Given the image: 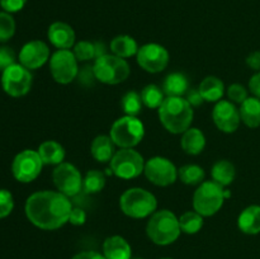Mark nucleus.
I'll return each instance as SVG.
<instances>
[{
  "label": "nucleus",
  "mask_w": 260,
  "mask_h": 259,
  "mask_svg": "<svg viewBox=\"0 0 260 259\" xmlns=\"http://www.w3.org/2000/svg\"><path fill=\"white\" fill-rule=\"evenodd\" d=\"M73 205L69 197L53 190H40L25 201V216L38 229L56 230L69 222Z\"/></svg>",
  "instance_id": "obj_1"
},
{
  "label": "nucleus",
  "mask_w": 260,
  "mask_h": 259,
  "mask_svg": "<svg viewBox=\"0 0 260 259\" xmlns=\"http://www.w3.org/2000/svg\"><path fill=\"white\" fill-rule=\"evenodd\" d=\"M192 106L182 96H167L159 107V118L162 126L172 134H184L193 121Z\"/></svg>",
  "instance_id": "obj_2"
},
{
  "label": "nucleus",
  "mask_w": 260,
  "mask_h": 259,
  "mask_svg": "<svg viewBox=\"0 0 260 259\" xmlns=\"http://www.w3.org/2000/svg\"><path fill=\"white\" fill-rule=\"evenodd\" d=\"M179 218L169 210L154 212L146 225V234L156 245H169L179 238Z\"/></svg>",
  "instance_id": "obj_3"
},
{
  "label": "nucleus",
  "mask_w": 260,
  "mask_h": 259,
  "mask_svg": "<svg viewBox=\"0 0 260 259\" xmlns=\"http://www.w3.org/2000/svg\"><path fill=\"white\" fill-rule=\"evenodd\" d=\"M122 212L132 218H145L156 211L157 201L155 196L144 188H129L119 198Z\"/></svg>",
  "instance_id": "obj_4"
},
{
  "label": "nucleus",
  "mask_w": 260,
  "mask_h": 259,
  "mask_svg": "<svg viewBox=\"0 0 260 259\" xmlns=\"http://www.w3.org/2000/svg\"><path fill=\"white\" fill-rule=\"evenodd\" d=\"M93 71L95 79L101 83L116 85V84L123 83L128 78L131 69L124 58L107 53L94 60Z\"/></svg>",
  "instance_id": "obj_5"
},
{
  "label": "nucleus",
  "mask_w": 260,
  "mask_h": 259,
  "mask_svg": "<svg viewBox=\"0 0 260 259\" xmlns=\"http://www.w3.org/2000/svg\"><path fill=\"white\" fill-rule=\"evenodd\" d=\"M225 196H223L222 185L216 183L215 180L201 183L200 187L193 196V207L196 212L202 215L203 217L213 216L222 207Z\"/></svg>",
  "instance_id": "obj_6"
},
{
  "label": "nucleus",
  "mask_w": 260,
  "mask_h": 259,
  "mask_svg": "<svg viewBox=\"0 0 260 259\" xmlns=\"http://www.w3.org/2000/svg\"><path fill=\"white\" fill-rule=\"evenodd\" d=\"M144 123L137 117L124 116L117 119L111 128V139L121 149H132L142 141Z\"/></svg>",
  "instance_id": "obj_7"
},
{
  "label": "nucleus",
  "mask_w": 260,
  "mask_h": 259,
  "mask_svg": "<svg viewBox=\"0 0 260 259\" xmlns=\"http://www.w3.org/2000/svg\"><path fill=\"white\" fill-rule=\"evenodd\" d=\"M145 169V160L134 149H121L116 151L111 160V170L122 179H134L141 175Z\"/></svg>",
  "instance_id": "obj_8"
},
{
  "label": "nucleus",
  "mask_w": 260,
  "mask_h": 259,
  "mask_svg": "<svg viewBox=\"0 0 260 259\" xmlns=\"http://www.w3.org/2000/svg\"><path fill=\"white\" fill-rule=\"evenodd\" d=\"M2 86L8 95L19 98L30 90L32 74L20 63H14L3 71Z\"/></svg>",
  "instance_id": "obj_9"
},
{
  "label": "nucleus",
  "mask_w": 260,
  "mask_h": 259,
  "mask_svg": "<svg viewBox=\"0 0 260 259\" xmlns=\"http://www.w3.org/2000/svg\"><path fill=\"white\" fill-rule=\"evenodd\" d=\"M50 71L58 84H70L78 78L79 66L74 52L70 50H57L50 58Z\"/></svg>",
  "instance_id": "obj_10"
},
{
  "label": "nucleus",
  "mask_w": 260,
  "mask_h": 259,
  "mask_svg": "<svg viewBox=\"0 0 260 259\" xmlns=\"http://www.w3.org/2000/svg\"><path fill=\"white\" fill-rule=\"evenodd\" d=\"M43 161L38 151L23 150L17 154L12 164V172L15 179L22 183H29L35 180L42 172Z\"/></svg>",
  "instance_id": "obj_11"
},
{
  "label": "nucleus",
  "mask_w": 260,
  "mask_h": 259,
  "mask_svg": "<svg viewBox=\"0 0 260 259\" xmlns=\"http://www.w3.org/2000/svg\"><path fill=\"white\" fill-rule=\"evenodd\" d=\"M52 179L56 188L66 197H74L83 189V178L78 168L70 163H61L55 168Z\"/></svg>",
  "instance_id": "obj_12"
},
{
  "label": "nucleus",
  "mask_w": 260,
  "mask_h": 259,
  "mask_svg": "<svg viewBox=\"0 0 260 259\" xmlns=\"http://www.w3.org/2000/svg\"><path fill=\"white\" fill-rule=\"evenodd\" d=\"M145 175L155 185L167 187L173 184L178 178V170L169 159L154 156L145 163Z\"/></svg>",
  "instance_id": "obj_13"
},
{
  "label": "nucleus",
  "mask_w": 260,
  "mask_h": 259,
  "mask_svg": "<svg viewBox=\"0 0 260 259\" xmlns=\"http://www.w3.org/2000/svg\"><path fill=\"white\" fill-rule=\"evenodd\" d=\"M136 57L141 69L151 74L165 70L169 63V52L164 46L157 43H147L140 47Z\"/></svg>",
  "instance_id": "obj_14"
},
{
  "label": "nucleus",
  "mask_w": 260,
  "mask_h": 259,
  "mask_svg": "<svg viewBox=\"0 0 260 259\" xmlns=\"http://www.w3.org/2000/svg\"><path fill=\"white\" fill-rule=\"evenodd\" d=\"M212 118L220 131L226 134H233L239 128L241 122L240 112L233 102L220 101L215 106L212 112Z\"/></svg>",
  "instance_id": "obj_15"
},
{
  "label": "nucleus",
  "mask_w": 260,
  "mask_h": 259,
  "mask_svg": "<svg viewBox=\"0 0 260 259\" xmlns=\"http://www.w3.org/2000/svg\"><path fill=\"white\" fill-rule=\"evenodd\" d=\"M50 58V48L42 41H30L19 52V63L28 70H36L45 65Z\"/></svg>",
  "instance_id": "obj_16"
},
{
  "label": "nucleus",
  "mask_w": 260,
  "mask_h": 259,
  "mask_svg": "<svg viewBox=\"0 0 260 259\" xmlns=\"http://www.w3.org/2000/svg\"><path fill=\"white\" fill-rule=\"evenodd\" d=\"M47 37L58 50H69L75 43V32L73 27L65 22L52 23L48 28Z\"/></svg>",
  "instance_id": "obj_17"
},
{
  "label": "nucleus",
  "mask_w": 260,
  "mask_h": 259,
  "mask_svg": "<svg viewBox=\"0 0 260 259\" xmlns=\"http://www.w3.org/2000/svg\"><path fill=\"white\" fill-rule=\"evenodd\" d=\"M103 255L107 259H131L132 250L126 239L113 235L104 240Z\"/></svg>",
  "instance_id": "obj_18"
},
{
  "label": "nucleus",
  "mask_w": 260,
  "mask_h": 259,
  "mask_svg": "<svg viewBox=\"0 0 260 259\" xmlns=\"http://www.w3.org/2000/svg\"><path fill=\"white\" fill-rule=\"evenodd\" d=\"M238 226L240 231L248 235L260 233V206L251 205L239 215Z\"/></svg>",
  "instance_id": "obj_19"
},
{
  "label": "nucleus",
  "mask_w": 260,
  "mask_h": 259,
  "mask_svg": "<svg viewBox=\"0 0 260 259\" xmlns=\"http://www.w3.org/2000/svg\"><path fill=\"white\" fill-rule=\"evenodd\" d=\"M114 146H116V144L111 139V136L101 135V136H96L91 142L90 152L96 161L108 163L111 161L113 155L116 154Z\"/></svg>",
  "instance_id": "obj_20"
},
{
  "label": "nucleus",
  "mask_w": 260,
  "mask_h": 259,
  "mask_svg": "<svg viewBox=\"0 0 260 259\" xmlns=\"http://www.w3.org/2000/svg\"><path fill=\"white\" fill-rule=\"evenodd\" d=\"M38 154L46 165H58L65 159V149L58 142L48 140L42 142L38 147Z\"/></svg>",
  "instance_id": "obj_21"
},
{
  "label": "nucleus",
  "mask_w": 260,
  "mask_h": 259,
  "mask_svg": "<svg viewBox=\"0 0 260 259\" xmlns=\"http://www.w3.org/2000/svg\"><path fill=\"white\" fill-rule=\"evenodd\" d=\"M189 89V81L183 73H172L162 83V91L167 96H182Z\"/></svg>",
  "instance_id": "obj_22"
},
{
  "label": "nucleus",
  "mask_w": 260,
  "mask_h": 259,
  "mask_svg": "<svg viewBox=\"0 0 260 259\" xmlns=\"http://www.w3.org/2000/svg\"><path fill=\"white\" fill-rule=\"evenodd\" d=\"M241 121L250 128H256L260 126V99L256 96H249L245 102L241 103L240 109Z\"/></svg>",
  "instance_id": "obj_23"
},
{
  "label": "nucleus",
  "mask_w": 260,
  "mask_h": 259,
  "mask_svg": "<svg viewBox=\"0 0 260 259\" xmlns=\"http://www.w3.org/2000/svg\"><path fill=\"white\" fill-rule=\"evenodd\" d=\"M182 149L189 155H198L203 151L206 146V137L203 132L198 128H188L183 134Z\"/></svg>",
  "instance_id": "obj_24"
},
{
  "label": "nucleus",
  "mask_w": 260,
  "mask_h": 259,
  "mask_svg": "<svg viewBox=\"0 0 260 259\" xmlns=\"http://www.w3.org/2000/svg\"><path fill=\"white\" fill-rule=\"evenodd\" d=\"M200 91L206 102H220L225 93L222 80L216 76H207L200 84Z\"/></svg>",
  "instance_id": "obj_25"
},
{
  "label": "nucleus",
  "mask_w": 260,
  "mask_h": 259,
  "mask_svg": "<svg viewBox=\"0 0 260 259\" xmlns=\"http://www.w3.org/2000/svg\"><path fill=\"white\" fill-rule=\"evenodd\" d=\"M111 51L113 52V55L118 56V57L127 58L134 55H137L139 46H137V42L131 36L121 35L112 40Z\"/></svg>",
  "instance_id": "obj_26"
},
{
  "label": "nucleus",
  "mask_w": 260,
  "mask_h": 259,
  "mask_svg": "<svg viewBox=\"0 0 260 259\" xmlns=\"http://www.w3.org/2000/svg\"><path fill=\"white\" fill-rule=\"evenodd\" d=\"M211 175L216 183L225 187V185H230L234 182L236 170L233 163L229 161V160H218L212 167Z\"/></svg>",
  "instance_id": "obj_27"
},
{
  "label": "nucleus",
  "mask_w": 260,
  "mask_h": 259,
  "mask_svg": "<svg viewBox=\"0 0 260 259\" xmlns=\"http://www.w3.org/2000/svg\"><path fill=\"white\" fill-rule=\"evenodd\" d=\"M140 95H141L144 106L151 109H159V107L161 106L162 102L165 101L162 89L160 88V86L155 85V84H149V85L145 86Z\"/></svg>",
  "instance_id": "obj_28"
},
{
  "label": "nucleus",
  "mask_w": 260,
  "mask_h": 259,
  "mask_svg": "<svg viewBox=\"0 0 260 259\" xmlns=\"http://www.w3.org/2000/svg\"><path fill=\"white\" fill-rule=\"evenodd\" d=\"M106 185V175L101 170H89L83 179V190L88 195H94L103 190Z\"/></svg>",
  "instance_id": "obj_29"
},
{
  "label": "nucleus",
  "mask_w": 260,
  "mask_h": 259,
  "mask_svg": "<svg viewBox=\"0 0 260 259\" xmlns=\"http://www.w3.org/2000/svg\"><path fill=\"white\" fill-rule=\"evenodd\" d=\"M178 177L184 184H201L205 179V170L196 164H187L178 170Z\"/></svg>",
  "instance_id": "obj_30"
},
{
  "label": "nucleus",
  "mask_w": 260,
  "mask_h": 259,
  "mask_svg": "<svg viewBox=\"0 0 260 259\" xmlns=\"http://www.w3.org/2000/svg\"><path fill=\"white\" fill-rule=\"evenodd\" d=\"M180 230L185 234H197L203 226V216L196 211H187L179 217Z\"/></svg>",
  "instance_id": "obj_31"
},
{
  "label": "nucleus",
  "mask_w": 260,
  "mask_h": 259,
  "mask_svg": "<svg viewBox=\"0 0 260 259\" xmlns=\"http://www.w3.org/2000/svg\"><path fill=\"white\" fill-rule=\"evenodd\" d=\"M121 106L123 112L126 113V116L137 117L141 113L144 103H142L141 95L139 93H136V91H128L121 99Z\"/></svg>",
  "instance_id": "obj_32"
},
{
  "label": "nucleus",
  "mask_w": 260,
  "mask_h": 259,
  "mask_svg": "<svg viewBox=\"0 0 260 259\" xmlns=\"http://www.w3.org/2000/svg\"><path fill=\"white\" fill-rule=\"evenodd\" d=\"M74 55L78 61H90L96 58L95 42L80 41L74 47Z\"/></svg>",
  "instance_id": "obj_33"
},
{
  "label": "nucleus",
  "mask_w": 260,
  "mask_h": 259,
  "mask_svg": "<svg viewBox=\"0 0 260 259\" xmlns=\"http://www.w3.org/2000/svg\"><path fill=\"white\" fill-rule=\"evenodd\" d=\"M15 33V20L10 13L0 12V42H7Z\"/></svg>",
  "instance_id": "obj_34"
},
{
  "label": "nucleus",
  "mask_w": 260,
  "mask_h": 259,
  "mask_svg": "<svg viewBox=\"0 0 260 259\" xmlns=\"http://www.w3.org/2000/svg\"><path fill=\"white\" fill-rule=\"evenodd\" d=\"M14 208V198L7 189H0V218H4L12 213Z\"/></svg>",
  "instance_id": "obj_35"
},
{
  "label": "nucleus",
  "mask_w": 260,
  "mask_h": 259,
  "mask_svg": "<svg viewBox=\"0 0 260 259\" xmlns=\"http://www.w3.org/2000/svg\"><path fill=\"white\" fill-rule=\"evenodd\" d=\"M228 95L231 102L240 104L249 98L248 90H246L245 86L241 85V84H233V85L229 86Z\"/></svg>",
  "instance_id": "obj_36"
},
{
  "label": "nucleus",
  "mask_w": 260,
  "mask_h": 259,
  "mask_svg": "<svg viewBox=\"0 0 260 259\" xmlns=\"http://www.w3.org/2000/svg\"><path fill=\"white\" fill-rule=\"evenodd\" d=\"M15 52L13 48L8 47V46H2L0 47V71H4L9 66L15 63Z\"/></svg>",
  "instance_id": "obj_37"
},
{
  "label": "nucleus",
  "mask_w": 260,
  "mask_h": 259,
  "mask_svg": "<svg viewBox=\"0 0 260 259\" xmlns=\"http://www.w3.org/2000/svg\"><path fill=\"white\" fill-rule=\"evenodd\" d=\"M27 0H0V7L7 13H17L24 8Z\"/></svg>",
  "instance_id": "obj_38"
},
{
  "label": "nucleus",
  "mask_w": 260,
  "mask_h": 259,
  "mask_svg": "<svg viewBox=\"0 0 260 259\" xmlns=\"http://www.w3.org/2000/svg\"><path fill=\"white\" fill-rule=\"evenodd\" d=\"M78 78L79 81L81 84H84V85H93L94 80H96L95 75H94L93 66H84L83 69H80L78 74Z\"/></svg>",
  "instance_id": "obj_39"
},
{
  "label": "nucleus",
  "mask_w": 260,
  "mask_h": 259,
  "mask_svg": "<svg viewBox=\"0 0 260 259\" xmlns=\"http://www.w3.org/2000/svg\"><path fill=\"white\" fill-rule=\"evenodd\" d=\"M85 221H86V213L83 208L75 207L71 210L70 217H69V222H70L71 225L80 226V225H84Z\"/></svg>",
  "instance_id": "obj_40"
},
{
  "label": "nucleus",
  "mask_w": 260,
  "mask_h": 259,
  "mask_svg": "<svg viewBox=\"0 0 260 259\" xmlns=\"http://www.w3.org/2000/svg\"><path fill=\"white\" fill-rule=\"evenodd\" d=\"M185 99H187V102L192 107H200L201 104L205 102L200 89H196V88L188 89V91L185 93Z\"/></svg>",
  "instance_id": "obj_41"
},
{
  "label": "nucleus",
  "mask_w": 260,
  "mask_h": 259,
  "mask_svg": "<svg viewBox=\"0 0 260 259\" xmlns=\"http://www.w3.org/2000/svg\"><path fill=\"white\" fill-rule=\"evenodd\" d=\"M249 89H250L251 94L256 98L260 99V71L253 75L249 80Z\"/></svg>",
  "instance_id": "obj_42"
},
{
  "label": "nucleus",
  "mask_w": 260,
  "mask_h": 259,
  "mask_svg": "<svg viewBox=\"0 0 260 259\" xmlns=\"http://www.w3.org/2000/svg\"><path fill=\"white\" fill-rule=\"evenodd\" d=\"M246 63L250 69L260 71V51H254L246 57Z\"/></svg>",
  "instance_id": "obj_43"
},
{
  "label": "nucleus",
  "mask_w": 260,
  "mask_h": 259,
  "mask_svg": "<svg viewBox=\"0 0 260 259\" xmlns=\"http://www.w3.org/2000/svg\"><path fill=\"white\" fill-rule=\"evenodd\" d=\"M71 259H107L106 256L102 255L96 251H81V253L74 255Z\"/></svg>",
  "instance_id": "obj_44"
},
{
  "label": "nucleus",
  "mask_w": 260,
  "mask_h": 259,
  "mask_svg": "<svg viewBox=\"0 0 260 259\" xmlns=\"http://www.w3.org/2000/svg\"><path fill=\"white\" fill-rule=\"evenodd\" d=\"M95 51H96V58L102 57V56L107 55L106 52V45L103 42H95ZM95 58V60H96Z\"/></svg>",
  "instance_id": "obj_45"
},
{
  "label": "nucleus",
  "mask_w": 260,
  "mask_h": 259,
  "mask_svg": "<svg viewBox=\"0 0 260 259\" xmlns=\"http://www.w3.org/2000/svg\"><path fill=\"white\" fill-rule=\"evenodd\" d=\"M161 259H172V258H161Z\"/></svg>",
  "instance_id": "obj_46"
},
{
  "label": "nucleus",
  "mask_w": 260,
  "mask_h": 259,
  "mask_svg": "<svg viewBox=\"0 0 260 259\" xmlns=\"http://www.w3.org/2000/svg\"><path fill=\"white\" fill-rule=\"evenodd\" d=\"M136 259H144V258H136Z\"/></svg>",
  "instance_id": "obj_47"
}]
</instances>
